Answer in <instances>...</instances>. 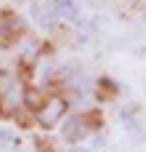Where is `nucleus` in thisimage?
Segmentation results:
<instances>
[{
	"mask_svg": "<svg viewBox=\"0 0 146 152\" xmlns=\"http://www.w3.org/2000/svg\"><path fill=\"white\" fill-rule=\"evenodd\" d=\"M51 69H53V59H45V56H43V59L37 61V69H35V77H37V83H43V80L51 75Z\"/></svg>",
	"mask_w": 146,
	"mask_h": 152,
	"instance_id": "obj_3",
	"label": "nucleus"
},
{
	"mask_svg": "<svg viewBox=\"0 0 146 152\" xmlns=\"http://www.w3.org/2000/svg\"><path fill=\"white\" fill-rule=\"evenodd\" d=\"M32 13H35V19L40 21V27H53V13H43L40 8H35Z\"/></svg>",
	"mask_w": 146,
	"mask_h": 152,
	"instance_id": "obj_6",
	"label": "nucleus"
},
{
	"mask_svg": "<svg viewBox=\"0 0 146 152\" xmlns=\"http://www.w3.org/2000/svg\"><path fill=\"white\" fill-rule=\"evenodd\" d=\"M21 99V86L19 83H11L8 88H3V104L5 107H16Z\"/></svg>",
	"mask_w": 146,
	"mask_h": 152,
	"instance_id": "obj_2",
	"label": "nucleus"
},
{
	"mask_svg": "<svg viewBox=\"0 0 146 152\" xmlns=\"http://www.w3.org/2000/svg\"><path fill=\"white\" fill-rule=\"evenodd\" d=\"M88 86H90V80H88L82 72H74V75L69 77V88H74V91H88Z\"/></svg>",
	"mask_w": 146,
	"mask_h": 152,
	"instance_id": "obj_5",
	"label": "nucleus"
},
{
	"mask_svg": "<svg viewBox=\"0 0 146 152\" xmlns=\"http://www.w3.org/2000/svg\"><path fill=\"white\" fill-rule=\"evenodd\" d=\"M61 112H64V99L53 96V99H48V104L40 107V123L43 126H53L61 118Z\"/></svg>",
	"mask_w": 146,
	"mask_h": 152,
	"instance_id": "obj_1",
	"label": "nucleus"
},
{
	"mask_svg": "<svg viewBox=\"0 0 146 152\" xmlns=\"http://www.w3.org/2000/svg\"><path fill=\"white\" fill-rule=\"evenodd\" d=\"M56 13L64 16V19H74L77 16V8H74L72 0H61V3H56Z\"/></svg>",
	"mask_w": 146,
	"mask_h": 152,
	"instance_id": "obj_4",
	"label": "nucleus"
}]
</instances>
